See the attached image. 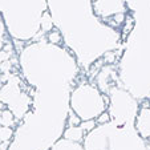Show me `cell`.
Returning a JSON list of instances; mask_svg holds the SVG:
<instances>
[{"mask_svg":"<svg viewBox=\"0 0 150 150\" xmlns=\"http://www.w3.org/2000/svg\"><path fill=\"white\" fill-rule=\"evenodd\" d=\"M4 32H6V27H4V24H3V21L0 20V39L4 36Z\"/></svg>","mask_w":150,"mask_h":150,"instance_id":"4fadbf2b","label":"cell"},{"mask_svg":"<svg viewBox=\"0 0 150 150\" xmlns=\"http://www.w3.org/2000/svg\"><path fill=\"white\" fill-rule=\"evenodd\" d=\"M96 124L97 122L94 121V120H85V121H81L80 127H81L85 133H88V132H92L94 127H96Z\"/></svg>","mask_w":150,"mask_h":150,"instance_id":"52a82bcc","label":"cell"},{"mask_svg":"<svg viewBox=\"0 0 150 150\" xmlns=\"http://www.w3.org/2000/svg\"><path fill=\"white\" fill-rule=\"evenodd\" d=\"M15 117L11 110H1L0 114V125L1 126H13Z\"/></svg>","mask_w":150,"mask_h":150,"instance_id":"7a4b0ae2","label":"cell"},{"mask_svg":"<svg viewBox=\"0 0 150 150\" xmlns=\"http://www.w3.org/2000/svg\"><path fill=\"white\" fill-rule=\"evenodd\" d=\"M110 121V116H109V113L108 112H102L101 114H100L98 117H97V124H100V125H104V124H106V122H109Z\"/></svg>","mask_w":150,"mask_h":150,"instance_id":"30bf717a","label":"cell"},{"mask_svg":"<svg viewBox=\"0 0 150 150\" xmlns=\"http://www.w3.org/2000/svg\"><path fill=\"white\" fill-rule=\"evenodd\" d=\"M4 106H6V104H4V102L1 101V100H0V110H3Z\"/></svg>","mask_w":150,"mask_h":150,"instance_id":"9a60e30c","label":"cell"},{"mask_svg":"<svg viewBox=\"0 0 150 150\" xmlns=\"http://www.w3.org/2000/svg\"><path fill=\"white\" fill-rule=\"evenodd\" d=\"M8 145L9 142H0V150H8Z\"/></svg>","mask_w":150,"mask_h":150,"instance_id":"5bb4252c","label":"cell"},{"mask_svg":"<svg viewBox=\"0 0 150 150\" xmlns=\"http://www.w3.org/2000/svg\"><path fill=\"white\" fill-rule=\"evenodd\" d=\"M3 47H4V41H3V39H0V51L3 49Z\"/></svg>","mask_w":150,"mask_h":150,"instance_id":"2e32d148","label":"cell"},{"mask_svg":"<svg viewBox=\"0 0 150 150\" xmlns=\"http://www.w3.org/2000/svg\"><path fill=\"white\" fill-rule=\"evenodd\" d=\"M40 25H41L42 32H49L53 29V21H52V17H51V15H49V12H44Z\"/></svg>","mask_w":150,"mask_h":150,"instance_id":"3957f363","label":"cell"},{"mask_svg":"<svg viewBox=\"0 0 150 150\" xmlns=\"http://www.w3.org/2000/svg\"><path fill=\"white\" fill-rule=\"evenodd\" d=\"M11 68H12V62L9 60H6L0 64V72L1 73H6V72H11Z\"/></svg>","mask_w":150,"mask_h":150,"instance_id":"8fae6325","label":"cell"},{"mask_svg":"<svg viewBox=\"0 0 150 150\" xmlns=\"http://www.w3.org/2000/svg\"><path fill=\"white\" fill-rule=\"evenodd\" d=\"M134 28V19L132 16L125 17V25L122 29V39H126V36L132 32V29Z\"/></svg>","mask_w":150,"mask_h":150,"instance_id":"8992f818","label":"cell"},{"mask_svg":"<svg viewBox=\"0 0 150 150\" xmlns=\"http://www.w3.org/2000/svg\"><path fill=\"white\" fill-rule=\"evenodd\" d=\"M84 133L80 126H69L65 132H64V137L67 139H71V141H76V142H81L84 138Z\"/></svg>","mask_w":150,"mask_h":150,"instance_id":"6da1fadb","label":"cell"},{"mask_svg":"<svg viewBox=\"0 0 150 150\" xmlns=\"http://www.w3.org/2000/svg\"><path fill=\"white\" fill-rule=\"evenodd\" d=\"M116 59H117V54L114 53V52H106V53L104 54V57H102L104 62H106V64H113V62L116 61Z\"/></svg>","mask_w":150,"mask_h":150,"instance_id":"9c48e42d","label":"cell"},{"mask_svg":"<svg viewBox=\"0 0 150 150\" xmlns=\"http://www.w3.org/2000/svg\"><path fill=\"white\" fill-rule=\"evenodd\" d=\"M3 51H6V52H13V45H12L11 42H8V44H6V42H4Z\"/></svg>","mask_w":150,"mask_h":150,"instance_id":"7c38bea8","label":"cell"},{"mask_svg":"<svg viewBox=\"0 0 150 150\" xmlns=\"http://www.w3.org/2000/svg\"><path fill=\"white\" fill-rule=\"evenodd\" d=\"M48 41L51 44H54V45H60L62 42V36L60 33V31L57 29H52V31L48 32Z\"/></svg>","mask_w":150,"mask_h":150,"instance_id":"277c9868","label":"cell"},{"mask_svg":"<svg viewBox=\"0 0 150 150\" xmlns=\"http://www.w3.org/2000/svg\"><path fill=\"white\" fill-rule=\"evenodd\" d=\"M12 137H13V130L11 126H0V142H9Z\"/></svg>","mask_w":150,"mask_h":150,"instance_id":"5b68a950","label":"cell"},{"mask_svg":"<svg viewBox=\"0 0 150 150\" xmlns=\"http://www.w3.org/2000/svg\"><path fill=\"white\" fill-rule=\"evenodd\" d=\"M80 124H81V118L77 114H73L71 112L68 117V125L69 126H80Z\"/></svg>","mask_w":150,"mask_h":150,"instance_id":"ba28073f","label":"cell"}]
</instances>
